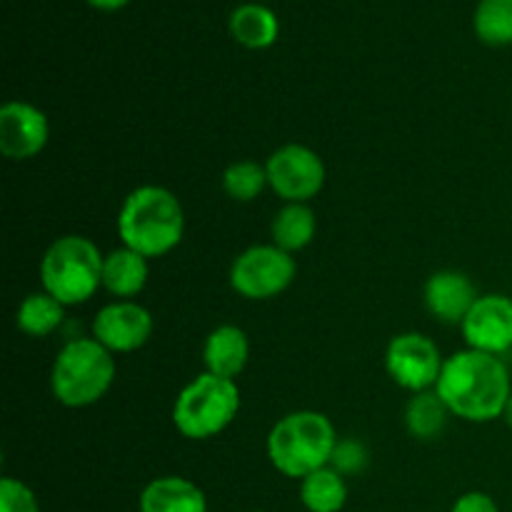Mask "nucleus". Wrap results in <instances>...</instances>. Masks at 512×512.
I'll list each match as a JSON object with an SVG mask.
<instances>
[{
  "mask_svg": "<svg viewBox=\"0 0 512 512\" xmlns=\"http://www.w3.org/2000/svg\"><path fill=\"white\" fill-rule=\"evenodd\" d=\"M435 393L443 398L455 418L468 423H490L503 418L512 393L510 370L498 355L480 350H460L445 358Z\"/></svg>",
  "mask_w": 512,
  "mask_h": 512,
  "instance_id": "f257e3e1",
  "label": "nucleus"
},
{
  "mask_svg": "<svg viewBox=\"0 0 512 512\" xmlns=\"http://www.w3.org/2000/svg\"><path fill=\"white\" fill-rule=\"evenodd\" d=\"M118 235L125 248L148 260L163 258L178 248L185 235L183 205L168 188L140 185L120 205Z\"/></svg>",
  "mask_w": 512,
  "mask_h": 512,
  "instance_id": "f03ea898",
  "label": "nucleus"
},
{
  "mask_svg": "<svg viewBox=\"0 0 512 512\" xmlns=\"http://www.w3.org/2000/svg\"><path fill=\"white\" fill-rule=\"evenodd\" d=\"M338 445L333 423L318 410H295L283 415L268 433V458L280 475L293 480L308 478L330 465Z\"/></svg>",
  "mask_w": 512,
  "mask_h": 512,
  "instance_id": "7ed1b4c3",
  "label": "nucleus"
},
{
  "mask_svg": "<svg viewBox=\"0 0 512 512\" xmlns=\"http://www.w3.org/2000/svg\"><path fill=\"white\" fill-rule=\"evenodd\" d=\"M115 365L113 353L90 338H75L58 350L50 368L53 398L65 408H90L100 403L113 388Z\"/></svg>",
  "mask_w": 512,
  "mask_h": 512,
  "instance_id": "20e7f679",
  "label": "nucleus"
},
{
  "mask_svg": "<svg viewBox=\"0 0 512 512\" xmlns=\"http://www.w3.org/2000/svg\"><path fill=\"white\" fill-rule=\"evenodd\" d=\"M103 260L98 245L85 235L55 238L40 260V285L65 308L88 303L103 288Z\"/></svg>",
  "mask_w": 512,
  "mask_h": 512,
  "instance_id": "39448f33",
  "label": "nucleus"
},
{
  "mask_svg": "<svg viewBox=\"0 0 512 512\" xmlns=\"http://www.w3.org/2000/svg\"><path fill=\"white\" fill-rule=\"evenodd\" d=\"M240 413L235 380L203 373L190 380L173 403V425L183 438L210 440L228 430Z\"/></svg>",
  "mask_w": 512,
  "mask_h": 512,
  "instance_id": "423d86ee",
  "label": "nucleus"
},
{
  "mask_svg": "<svg viewBox=\"0 0 512 512\" xmlns=\"http://www.w3.org/2000/svg\"><path fill=\"white\" fill-rule=\"evenodd\" d=\"M298 275V263L278 245H253L230 265V288L245 300H270L283 295Z\"/></svg>",
  "mask_w": 512,
  "mask_h": 512,
  "instance_id": "0eeeda50",
  "label": "nucleus"
},
{
  "mask_svg": "<svg viewBox=\"0 0 512 512\" xmlns=\"http://www.w3.org/2000/svg\"><path fill=\"white\" fill-rule=\"evenodd\" d=\"M268 185L285 203H310L325 185V163L313 148L288 143L265 163Z\"/></svg>",
  "mask_w": 512,
  "mask_h": 512,
  "instance_id": "6e6552de",
  "label": "nucleus"
},
{
  "mask_svg": "<svg viewBox=\"0 0 512 512\" xmlns=\"http://www.w3.org/2000/svg\"><path fill=\"white\" fill-rule=\"evenodd\" d=\"M445 358L440 348L423 333H400L395 335L385 350V370L395 385L410 393H425L435 390L440 373H443Z\"/></svg>",
  "mask_w": 512,
  "mask_h": 512,
  "instance_id": "1a4fd4ad",
  "label": "nucleus"
},
{
  "mask_svg": "<svg viewBox=\"0 0 512 512\" xmlns=\"http://www.w3.org/2000/svg\"><path fill=\"white\" fill-rule=\"evenodd\" d=\"M153 315L135 300L103 305L93 318V338L110 353H135L153 335Z\"/></svg>",
  "mask_w": 512,
  "mask_h": 512,
  "instance_id": "9d476101",
  "label": "nucleus"
},
{
  "mask_svg": "<svg viewBox=\"0 0 512 512\" xmlns=\"http://www.w3.org/2000/svg\"><path fill=\"white\" fill-rule=\"evenodd\" d=\"M460 330L470 350L500 358L512 348V298L500 293L480 295Z\"/></svg>",
  "mask_w": 512,
  "mask_h": 512,
  "instance_id": "9b49d317",
  "label": "nucleus"
},
{
  "mask_svg": "<svg viewBox=\"0 0 512 512\" xmlns=\"http://www.w3.org/2000/svg\"><path fill=\"white\" fill-rule=\"evenodd\" d=\"M50 140L48 115L25 100H8L0 108V153L8 160H30Z\"/></svg>",
  "mask_w": 512,
  "mask_h": 512,
  "instance_id": "f8f14e48",
  "label": "nucleus"
},
{
  "mask_svg": "<svg viewBox=\"0 0 512 512\" xmlns=\"http://www.w3.org/2000/svg\"><path fill=\"white\" fill-rule=\"evenodd\" d=\"M478 298L473 280L460 270H438L425 283V308L445 325H463Z\"/></svg>",
  "mask_w": 512,
  "mask_h": 512,
  "instance_id": "ddd939ff",
  "label": "nucleus"
},
{
  "mask_svg": "<svg viewBox=\"0 0 512 512\" xmlns=\"http://www.w3.org/2000/svg\"><path fill=\"white\" fill-rule=\"evenodd\" d=\"M250 360V340L238 325H218L203 343L205 373L235 380Z\"/></svg>",
  "mask_w": 512,
  "mask_h": 512,
  "instance_id": "4468645a",
  "label": "nucleus"
},
{
  "mask_svg": "<svg viewBox=\"0 0 512 512\" xmlns=\"http://www.w3.org/2000/svg\"><path fill=\"white\" fill-rule=\"evenodd\" d=\"M138 508L140 512H208V500L193 480L165 475L145 485Z\"/></svg>",
  "mask_w": 512,
  "mask_h": 512,
  "instance_id": "2eb2a0df",
  "label": "nucleus"
},
{
  "mask_svg": "<svg viewBox=\"0 0 512 512\" xmlns=\"http://www.w3.org/2000/svg\"><path fill=\"white\" fill-rule=\"evenodd\" d=\"M148 275V258L125 245L110 250L103 260V288L118 300H130L143 293V288L148 285Z\"/></svg>",
  "mask_w": 512,
  "mask_h": 512,
  "instance_id": "dca6fc26",
  "label": "nucleus"
},
{
  "mask_svg": "<svg viewBox=\"0 0 512 512\" xmlns=\"http://www.w3.org/2000/svg\"><path fill=\"white\" fill-rule=\"evenodd\" d=\"M315 233H318V218L308 203H285L275 213L273 225H270L273 245H278L290 255L308 248Z\"/></svg>",
  "mask_w": 512,
  "mask_h": 512,
  "instance_id": "f3484780",
  "label": "nucleus"
},
{
  "mask_svg": "<svg viewBox=\"0 0 512 512\" xmlns=\"http://www.w3.org/2000/svg\"><path fill=\"white\" fill-rule=\"evenodd\" d=\"M280 23L270 8L260 3H245L230 15V35L243 48L265 50L278 40Z\"/></svg>",
  "mask_w": 512,
  "mask_h": 512,
  "instance_id": "a211bd4d",
  "label": "nucleus"
},
{
  "mask_svg": "<svg viewBox=\"0 0 512 512\" xmlns=\"http://www.w3.org/2000/svg\"><path fill=\"white\" fill-rule=\"evenodd\" d=\"M300 503L308 512H340L348 503V483L333 465L300 480Z\"/></svg>",
  "mask_w": 512,
  "mask_h": 512,
  "instance_id": "6ab92c4d",
  "label": "nucleus"
},
{
  "mask_svg": "<svg viewBox=\"0 0 512 512\" xmlns=\"http://www.w3.org/2000/svg\"><path fill=\"white\" fill-rule=\"evenodd\" d=\"M448 405L435 390L415 393L405 405V428L415 440H433L445 430L450 418Z\"/></svg>",
  "mask_w": 512,
  "mask_h": 512,
  "instance_id": "aec40b11",
  "label": "nucleus"
},
{
  "mask_svg": "<svg viewBox=\"0 0 512 512\" xmlns=\"http://www.w3.org/2000/svg\"><path fill=\"white\" fill-rule=\"evenodd\" d=\"M65 318V305L58 303L50 293L38 290V293H30L28 298L20 303L18 315H15V323L30 338H48L55 330L63 325Z\"/></svg>",
  "mask_w": 512,
  "mask_h": 512,
  "instance_id": "412c9836",
  "label": "nucleus"
},
{
  "mask_svg": "<svg viewBox=\"0 0 512 512\" xmlns=\"http://www.w3.org/2000/svg\"><path fill=\"white\" fill-rule=\"evenodd\" d=\"M475 35L485 45H503L512 43V0H480L475 8Z\"/></svg>",
  "mask_w": 512,
  "mask_h": 512,
  "instance_id": "4be33fe9",
  "label": "nucleus"
},
{
  "mask_svg": "<svg viewBox=\"0 0 512 512\" xmlns=\"http://www.w3.org/2000/svg\"><path fill=\"white\" fill-rule=\"evenodd\" d=\"M268 185V170L255 160H238L223 173V190L235 203H253Z\"/></svg>",
  "mask_w": 512,
  "mask_h": 512,
  "instance_id": "5701e85b",
  "label": "nucleus"
},
{
  "mask_svg": "<svg viewBox=\"0 0 512 512\" xmlns=\"http://www.w3.org/2000/svg\"><path fill=\"white\" fill-rule=\"evenodd\" d=\"M370 463V453L363 443L358 440H340L333 450V458H330V465L338 470L340 475H355V473H363Z\"/></svg>",
  "mask_w": 512,
  "mask_h": 512,
  "instance_id": "b1692460",
  "label": "nucleus"
},
{
  "mask_svg": "<svg viewBox=\"0 0 512 512\" xmlns=\"http://www.w3.org/2000/svg\"><path fill=\"white\" fill-rule=\"evenodd\" d=\"M0 512H40L33 490L18 478L0 480Z\"/></svg>",
  "mask_w": 512,
  "mask_h": 512,
  "instance_id": "393cba45",
  "label": "nucleus"
},
{
  "mask_svg": "<svg viewBox=\"0 0 512 512\" xmlns=\"http://www.w3.org/2000/svg\"><path fill=\"white\" fill-rule=\"evenodd\" d=\"M450 512H500V508L488 493H480V490H470V493L460 495V498L455 500Z\"/></svg>",
  "mask_w": 512,
  "mask_h": 512,
  "instance_id": "a878e982",
  "label": "nucleus"
},
{
  "mask_svg": "<svg viewBox=\"0 0 512 512\" xmlns=\"http://www.w3.org/2000/svg\"><path fill=\"white\" fill-rule=\"evenodd\" d=\"M95 10H103V13H113V10L125 8L130 0H88Z\"/></svg>",
  "mask_w": 512,
  "mask_h": 512,
  "instance_id": "bb28decb",
  "label": "nucleus"
},
{
  "mask_svg": "<svg viewBox=\"0 0 512 512\" xmlns=\"http://www.w3.org/2000/svg\"><path fill=\"white\" fill-rule=\"evenodd\" d=\"M503 420L512 428V393H510V398H508V405H505V410H503Z\"/></svg>",
  "mask_w": 512,
  "mask_h": 512,
  "instance_id": "cd10ccee",
  "label": "nucleus"
},
{
  "mask_svg": "<svg viewBox=\"0 0 512 512\" xmlns=\"http://www.w3.org/2000/svg\"><path fill=\"white\" fill-rule=\"evenodd\" d=\"M255 512H265V510H255Z\"/></svg>",
  "mask_w": 512,
  "mask_h": 512,
  "instance_id": "c85d7f7f",
  "label": "nucleus"
}]
</instances>
